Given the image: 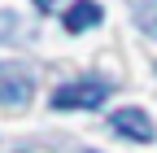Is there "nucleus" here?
Masks as SVG:
<instances>
[{
  "label": "nucleus",
  "mask_w": 157,
  "mask_h": 153,
  "mask_svg": "<svg viewBox=\"0 0 157 153\" xmlns=\"http://www.w3.org/2000/svg\"><path fill=\"white\" fill-rule=\"evenodd\" d=\"M61 22H66V31H92V26H101L105 22V9L101 5H96V0H74V5L66 9V18H61Z\"/></svg>",
  "instance_id": "obj_4"
},
{
  "label": "nucleus",
  "mask_w": 157,
  "mask_h": 153,
  "mask_svg": "<svg viewBox=\"0 0 157 153\" xmlns=\"http://www.w3.org/2000/svg\"><path fill=\"white\" fill-rule=\"evenodd\" d=\"M57 5V0H35V9H52Z\"/></svg>",
  "instance_id": "obj_5"
},
{
  "label": "nucleus",
  "mask_w": 157,
  "mask_h": 153,
  "mask_svg": "<svg viewBox=\"0 0 157 153\" xmlns=\"http://www.w3.org/2000/svg\"><path fill=\"white\" fill-rule=\"evenodd\" d=\"M87 153H96V149H87Z\"/></svg>",
  "instance_id": "obj_6"
},
{
  "label": "nucleus",
  "mask_w": 157,
  "mask_h": 153,
  "mask_svg": "<svg viewBox=\"0 0 157 153\" xmlns=\"http://www.w3.org/2000/svg\"><path fill=\"white\" fill-rule=\"evenodd\" d=\"M109 127L118 131V136H127V140H140V144H148L153 136H157V127H153V118L144 109H135V105H127V109H118L113 118H109Z\"/></svg>",
  "instance_id": "obj_3"
},
{
  "label": "nucleus",
  "mask_w": 157,
  "mask_h": 153,
  "mask_svg": "<svg viewBox=\"0 0 157 153\" xmlns=\"http://www.w3.org/2000/svg\"><path fill=\"white\" fill-rule=\"evenodd\" d=\"M105 96H109L105 79H74L52 92V105L57 109H96V105H105Z\"/></svg>",
  "instance_id": "obj_2"
},
{
  "label": "nucleus",
  "mask_w": 157,
  "mask_h": 153,
  "mask_svg": "<svg viewBox=\"0 0 157 153\" xmlns=\"http://www.w3.org/2000/svg\"><path fill=\"white\" fill-rule=\"evenodd\" d=\"M35 96V79L22 61H0V105L5 109H26Z\"/></svg>",
  "instance_id": "obj_1"
}]
</instances>
